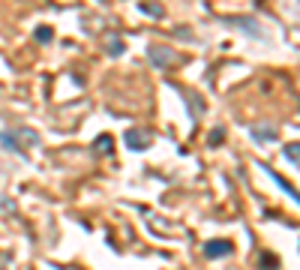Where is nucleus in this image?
Returning <instances> with one entry per match:
<instances>
[{"mask_svg": "<svg viewBox=\"0 0 300 270\" xmlns=\"http://www.w3.org/2000/svg\"><path fill=\"white\" fill-rule=\"evenodd\" d=\"M231 252V243L228 240H210L204 243V255L207 258H222V255H228Z\"/></svg>", "mask_w": 300, "mask_h": 270, "instance_id": "nucleus-1", "label": "nucleus"}, {"mask_svg": "<svg viewBox=\"0 0 300 270\" xmlns=\"http://www.w3.org/2000/svg\"><path fill=\"white\" fill-rule=\"evenodd\" d=\"M150 57H153V60L159 57V60H168V63L174 60V54H171V51H165V48H150Z\"/></svg>", "mask_w": 300, "mask_h": 270, "instance_id": "nucleus-2", "label": "nucleus"}, {"mask_svg": "<svg viewBox=\"0 0 300 270\" xmlns=\"http://www.w3.org/2000/svg\"><path fill=\"white\" fill-rule=\"evenodd\" d=\"M126 141H129V147H147V138H138V132H129Z\"/></svg>", "mask_w": 300, "mask_h": 270, "instance_id": "nucleus-3", "label": "nucleus"}, {"mask_svg": "<svg viewBox=\"0 0 300 270\" xmlns=\"http://www.w3.org/2000/svg\"><path fill=\"white\" fill-rule=\"evenodd\" d=\"M288 156H300V144H291L288 147Z\"/></svg>", "mask_w": 300, "mask_h": 270, "instance_id": "nucleus-4", "label": "nucleus"}, {"mask_svg": "<svg viewBox=\"0 0 300 270\" xmlns=\"http://www.w3.org/2000/svg\"><path fill=\"white\" fill-rule=\"evenodd\" d=\"M48 36H51V30H48V27H42V30H39V39H42V42H48Z\"/></svg>", "mask_w": 300, "mask_h": 270, "instance_id": "nucleus-5", "label": "nucleus"}]
</instances>
